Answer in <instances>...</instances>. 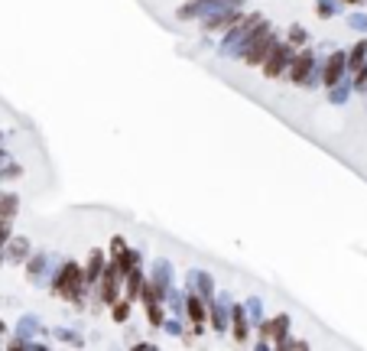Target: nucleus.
Returning a JSON list of instances; mask_svg holds the SVG:
<instances>
[{
  "label": "nucleus",
  "mask_w": 367,
  "mask_h": 351,
  "mask_svg": "<svg viewBox=\"0 0 367 351\" xmlns=\"http://www.w3.org/2000/svg\"><path fill=\"white\" fill-rule=\"evenodd\" d=\"M78 283V267H65L62 273V283H59V293H65V296H72V286Z\"/></svg>",
  "instance_id": "nucleus-1"
},
{
  "label": "nucleus",
  "mask_w": 367,
  "mask_h": 351,
  "mask_svg": "<svg viewBox=\"0 0 367 351\" xmlns=\"http://www.w3.org/2000/svg\"><path fill=\"white\" fill-rule=\"evenodd\" d=\"M283 59H286V49H276V55L266 62V75H276V72H280V65H283Z\"/></svg>",
  "instance_id": "nucleus-2"
},
{
  "label": "nucleus",
  "mask_w": 367,
  "mask_h": 351,
  "mask_svg": "<svg viewBox=\"0 0 367 351\" xmlns=\"http://www.w3.org/2000/svg\"><path fill=\"white\" fill-rule=\"evenodd\" d=\"M341 62H344L341 55H335V59H331V65H328V75H325V81H328V85H331V81L338 78V69H341Z\"/></svg>",
  "instance_id": "nucleus-3"
},
{
  "label": "nucleus",
  "mask_w": 367,
  "mask_h": 351,
  "mask_svg": "<svg viewBox=\"0 0 367 351\" xmlns=\"http://www.w3.org/2000/svg\"><path fill=\"white\" fill-rule=\"evenodd\" d=\"M305 69H309V55H302V59L296 62V72H293V78H302V75H305Z\"/></svg>",
  "instance_id": "nucleus-4"
},
{
  "label": "nucleus",
  "mask_w": 367,
  "mask_h": 351,
  "mask_svg": "<svg viewBox=\"0 0 367 351\" xmlns=\"http://www.w3.org/2000/svg\"><path fill=\"white\" fill-rule=\"evenodd\" d=\"M127 289H130V296H137V293H140V276H137V273L130 276V286H127Z\"/></svg>",
  "instance_id": "nucleus-5"
},
{
  "label": "nucleus",
  "mask_w": 367,
  "mask_h": 351,
  "mask_svg": "<svg viewBox=\"0 0 367 351\" xmlns=\"http://www.w3.org/2000/svg\"><path fill=\"white\" fill-rule=\"evenodd\" d=\"M7 234L10 231H7V221H3V225H0V241H7Z\"/></svg>",
  "instance_id": "nucleus-6"
}]
</instances>
